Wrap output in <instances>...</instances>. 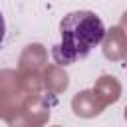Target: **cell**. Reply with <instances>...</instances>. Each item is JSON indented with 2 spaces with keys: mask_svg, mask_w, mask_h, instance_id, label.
<instances>
[{
  "mask_svg": "<svg viewBox=\"0 0 127 127\" xmlns=\"http://www.w3.org/2000/svg\"><path fill=\"white\" fill-rule=\"evenodd\" d=\"M4 36H6V22H4V16H2V12H0V46H2V42H4Z\"/></svg>",
  "mask_w": 127,
  "mask_h": 127,
  "instance_id": "obj_2",
  "label": "cell"
},
{
  "mask_svg": "<svg viewBox=\"0 0 127 127\" xmlns=\"http://www.w3.org/2000/svg\"><path fill=\"white\" fill-rule=\"evenodd\" d=\"M105 38L103 20L91 10H73L60 22V42L52 50V58L60 65H71L89 56Z\"/></svg>",
  "mask_w": 127,
  "mask_h": 127,
  "instance_id": "obj_1",
  "label": "cell"
}]
</instances>
